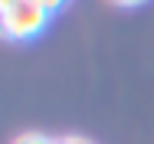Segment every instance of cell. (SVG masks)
<instances>
[{
  "instance_id": "7a4b0ae2",
  "label": "cell",
  "mask_w": 154,
  "mask_h": 144,
  "mask_svg": "<svg viewBox=\"0 0 154 144\" xmlns=\"http://www.w3.org/2000/svg\"><path fill=\"white\" fill-rule=\"evenodd\" d=\"M13 144H59V141H53V138H46V134H20Z\"/></svg>"
},
{
  "instance_id": "277c9868",
  "label": "cell",
  "mask_w": 154,
  "mask_h": 144,
  "mask_svg": "<svg viewBox=\"0 0 154 144\" xmlns=\"http://www.w3.org/2000/svg\"><path fill=\"white\" fill-rule=\"evenodd\" d=\"M59 144H92V141H85L79 134H69V138H59Z\"/></svg>"
},
{
  "instance_id": "5b68a950",
  "label": "cell",
  "mask_w": 154,
  "mask_h": 144,
  "mask_svg": "<svg viewBox=\"0 0 154 144\" xmlns=\"http://www.w3.org/2000/svg\"><path fill=\"white\" fill-rule=\"evenodd\" d=\"M118 7H141V3H148V0H115Z\"/></svg>"
},
{
  "instance_id": "3957f363",
  "label": "cell",
  "mask_w": 154,
  "mask_h": 144,
  "mask_svg": "<svg viewBox=\"0 0 154 144\" xmlns=\"http://www.w3.org/2000/svg\"><path fill=\"white\" fill-rule=\"evenodd\" d=\"M33 3H39L43 10H49V13H53V10H59L62 3H66V0H33Z\"/></svg>"
},
{
  "instance_id": "8992f818",
  "label": "cell",
  "mask_w": 154,
  "mask_h": 144,
  "mask_svg": "<svg viewBox=\"0 0 154 144\" xmlns=\"http://www.w3.org/2000/svg\"><path fill=\"white\" fill-rule=\"evenodd\" d=\"M13 3H17V0H0V13H3V10H10Z\"/></svg>"
},
{
  "instance_id": "6da1fadb",
  "label": "cell",
  "mask_w": 154,
  "mask_h": 144,
  "mask_svg": "<svg viewBox=\"0 0 154 144\" xmlns=\"http://www.w3.org/2000/svg\"><path fill=\"white\" fill-rule=\"evenodd\" d=\"M46 23H49V10H43L33 0H17L10 10L0 13V36L23 43V39L39 36L46 29Z\"/></svg>"
}]
</instances>
